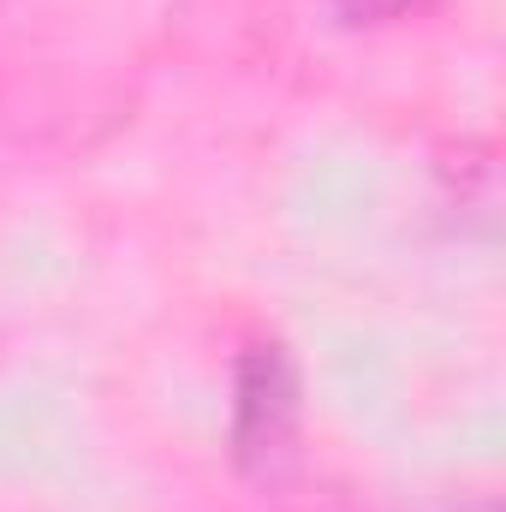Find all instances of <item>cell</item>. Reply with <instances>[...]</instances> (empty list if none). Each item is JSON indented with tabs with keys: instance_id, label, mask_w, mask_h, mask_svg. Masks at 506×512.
Listing matches in <instances>:
<instances>
[{
	"instance_id": "cell-1",
	"label": "cell",
	"mask_w": 506,
	"mask_h": 512,
	"mask_svg": "<svg viewBox=\"0 0 506 512\" xmlns=\"http://www.w3.org/2000/svg\"><path fill=\"white\" fill-rule=\"evenodd\" d=\"M304 423V382L286 352V340L256 334L233 364V411H227V447L245 477H280L298 453Z\"/></svg>"
},
{
	"instance_id": "cell-2",
	"label": "cell",
	"mask_w": 506,
	"mask_h": 512,
	"mask_svg": "<svg viewBox=\"0 0 506 512\" xmlns=\"http://www.w3.org/2000/svg\"><path fill=\"white\" fill-rule=\"evenodd\" d=\"M417 6H429V0H334V12L346 24H393V18H411Z\"/></svg>"
},
{
	"instance_id": "cell-3",
	"label": "cell",
	"mask_w": 506,
	"mask_h": 512,
	"mask_svg": "<svg viewBox=\"0 0 506 512\" xmlns=\"http://www.w3.org/2000/svg\"><path fill=\"white\" fill-rule=\"evenodd\" d=\"M465 512H501V507H495V501H471Z\"/></svg>"
}]
</instances>
